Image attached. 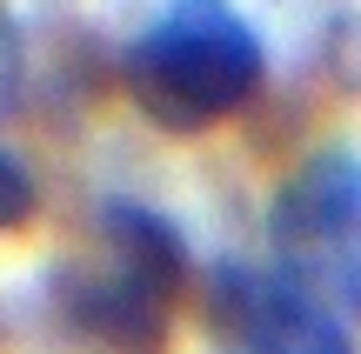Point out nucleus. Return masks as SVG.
<instances>
[{
  "mask_svg": "<svg viewBox=\"0 0 361 354\" xmlns=\"http://www.w3.org/2000/svg\"><path fill=\"white\" fill-rule=\"evenodd\" d=\"M188 294V241L141 201H107L87 254L47 274L54 321L87 354H161Z\"/></svg>",
  "mask_w": 361,
  "mask_h": 354,
  "instance_id": "f257e3e1",
  "label": "nucleus"
},
{
  "mask_svg": "<svg viewBox=\"0 0 361 354\" xmlns=\"http://www.w3.org/2000/svg\"><path fill=\"white\" fill-rule=\"evenodd\" d=\"M121 80L161 134H207L261 94L268 47L228 0H168L128 40Z\"/></svg>",
  "mask_w": 361,
  "mask_h": 354,
  "instance_id": "f03ea898",
  "label": "nucleus"
},
{
  "mask_svg": "<svg viewBox=\"0 0 361 354\" xmlns=\"http://www.w3.org/2000/svg\"><path fill=\"white\" fill-rule=\"evenodd\" d=\"M268 248L295 288L361 321V160L308 154L268 201Z\"/></svg>",
  "mask_w": 361,
  "mask_h": 354,
  "instance_id": "7ed1b4c3",
  "label": "nucleus"
},
{
  "mask_svg": "<svg viewBox=\"0 0 361 354\" xmlns=\"http://www.w3.org/2000/svg\"><path fill=\"white\" fill-rule=\"evenodd\" d=\"M207 341L214 354H355L335 308H322L281 267L221 261L207 274Z\"/></svg>",
  "mask_w": 361,
  "mask_h": 354,
  "instance_id": "20e7f679",
  "label": "nucleus"
},
{
  "mask_svg": "<svg viewBox=\"0 0 361 354\" xmlns=\"http://www.w3.org/2000/svg\"><path fill=\"white\" fill-rule=\"evenodd\" d=\"M27 221H34V174L0 147V234L7 227H27Z\"/></svg>",
  "mask_w": 361,
  "mask_h": 354,
  "instance_id": "39448f33",
  "label": "nucleus"
},
{
  "mask_svg": "<svg viewBox=\"0 0 361 354\" xmlns=\"http://www.w3.org/2000/svg\"><path fill=\"white\" fill-rule=\"evenodd\" d=\"M13 74H20V34H13V20H7V7H0V101H7V87H13Z\"/></svg>",
  "mask_w": 361,
  "mask_h": 354,
  "instance_id": "423d86ee",
  "label": "nucleus"
}]
</instances>
